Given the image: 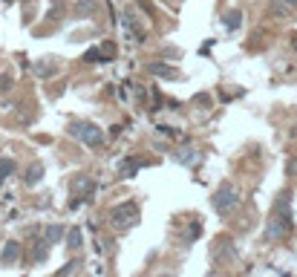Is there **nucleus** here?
I'll return each mask as SVG.
<instances>
[{
	"instance_id": "nucleus-1",
	"label": "nucleus",
	"mask_w": 297,
	"mask_h": 277,
	"mask_svg": "<svg viewBox=\"0 0 297 277\" xmlns=\"http://www.w3.org/2000/svg\"><path fill=\"white\" fill-rule=\"evenodd\" d=\"M289 199H291V194H283L280 202H277V211H274V217L268 220V228H265V237L268 240H283L286 234H289V228H291Z\"/></svg>"
},
{
	"instance_id": "nucleus-2",
	"label": "nucleus",
	"mask_w": 297,
	"mask_h": 277,
	"mask_svg": "<svg viewBox=\"0 0 297 277\" xmlns=\"http://www.w3.org/2000/svg\"><path fill=\"white\" fill-rule=\"evenodd\" d=\"M240 205V194L231 188V185H222V188L214 194V208H217L219 214H228L231 208Z\"/></svg>"
},
{
	"instance_id": "nucleus-3",
	"label": "nucleus",
	"mask_w": 297,
	"mask_h": 277,
	"mask_svg": "<svg viewBox=\"0 0 297 277\" xmlns=\"http://www.w3.org/2000/svg\"><path fill=\"white\" fill-rule=\"evenodd\" d=\"M70 130H73V133L78 136L81 142H87V144H98L101 139H104V133H101V130H98L96 124H87V121H75V124L70 127Z\"/></svg>"
},
{
	"instance_id": "nucleus-4",
	"label": "nucleus",
	"mask_w": 297,
	"mask_h": 277,
	"mask_svg": "<svg viewBox=\"0 0 297 277\" xmlns=\"http://www.w3.org/2000/svg\"><path fill=\"white\" fill-rule=\"evenodd\" d=\"M136 220H139L136 202H124V205H116V211H112V222H116V225H133Z\"/></svg>"
},
{
	"instance_id": "nucleus-5",
	"label": "nucleus",
	"mask_w": 297,
	"mask_h": 277,
	"mask_svg": "<svg viewBox=\"0 0 297 277\" xmlns=\"http://www.w3.org/2000/svg\"><path fill=\"white\" fill-rule=\"evenodd\" d=\"M17 251H20V246H17V243H9V246L3 248V263H9V266H12V263L17 260Z\"/></svg>"
},
{
	"instance_id": "nucleus-6",
	"label": "nucleus",
	"mask_w": 297,
	"mask_h": 277,
	"mask_svg": "<svg viewBox=\"0 0 297 277\" xmlns=\"http://www.w3.org/2000/svg\"><path fill=\"white\" fill-rule=\"evenodd\" d=\"M61 237H64V228H61V225H49L47 234H43V240H47V243H58Z\"/></svg>"
},
{
	"instance_id": "nucleus-7",
	"label": "nucleus",
	"mask_w": 297,
	"mask_h": 277,
	"mask_svg": "<svg viewBox=\"0 0 297 277\" xmlns=\"http://www.w3.org/2000/svg\"><path fill=\"white\" fill-rule=\"evenodd\" d=\"M130 165H124L121 167V176H130V174H136L139 167H142V162H139V159H127Z\"/></svg>"
},
{
	"instance_id": "nucleus-8",
	"label": "nucleus",
	"mask_w": 297,
	"mask_h": 277,
	"mask_svg": "<svg viewBox=\"0 0 297 277\" xmlns=\"http://www.w3.org/2000/svg\"><path fill=\"white\" fill-rule=\"evenodd\" d=\"M12 171H15V162H12V159H0V179L9 176Z\"/></svg>"
},
{
	"instance_id": "nucleus-9",
	"label": "nucleus",
	"mask_w": 297,
	"mask_h": 277,
	"mask_svg": "<svg viewBox=\"0 0 297 277\" xmlns=\"http://www.w3.org/2000/svg\"><path fill=\"white\" fill-rule=\"evenodd\" d=\"M40 174H43V167H40V165H35L32 171H26V182H38V179H40Z\"/></svg>"
},
{
	"instance_id": "nucleus-10",
	"label": "nucleus",
	"mask_w": 297,
	"mask_h": 277,
	"mask_svg": "<svg viewBox=\"0 0 297 277\" xmlns=\"http://www.w3.org/2000/svg\"><path fill=\"white\" fill-rule=\"evenodd\" d=\"M240 12H231V15H225V20H228V29H234V26H240Z\"/></svg>"
},
{
	"instance_id": "nucleus-11",
	"label": "nucleus",
	"mask_w": 297,
	"mask_h": 277,
	"mask_svg": "<svg viewBox=\"0 0 297 277\" xmlns=\"http://www.w3.org/2000/svg\"><path fill=\"white\" fill-rule=\"evenodd\" d=\"M78 246H81V234L73 231V234H70V248H78Z\"/></svg>"
},
{
	"instance_id": "nucleus-12",
	"label": "nucleus",
	"mask_w": 297,
	"mask_h": 277,
	"mask_svg": "<svg viewBox=\"0 0 297 277\" xmlns=\"http://www.w3.org/2000/svg\"><path fill=\"white\" fill-rule=\"evenodd\" d=\"M159 277H173V274H159Z\"/></svg>"
},
{
	"instance_id": "nucleus-13",
	"label": "nucleus",
	"mask_w": 297,
	"mask_h": 277,
	"mask_svg": "<svg viewBox=\"0 0 297 277\" xmlns=\"http://www.w3.org/2000/svg\"><path fill=\"white\" fill-rule=\"evenodd\" d=\"M289 3H297V0H289Z\"/></svg>"
}]
</instances>
